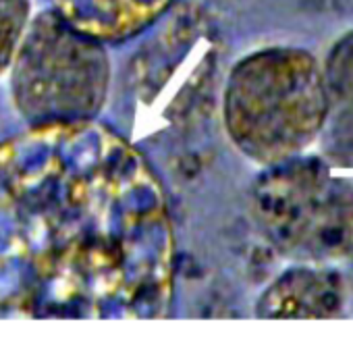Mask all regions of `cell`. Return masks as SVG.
<instances>
[{
  "label": "cell",
  "mask_w": 353,
  "mask_h": 349,
  "mask_svg": "<svg viewBox=\"0 0 353 349\" xmlns=\"http://www.w3.org/2000/svg\"><path fill=\"white\" fill-rule=\"evenodd\" d=\"M172 291L168 204L135 146L96 119L0 143V320H156Z\"/></svg>",
  "instance_id": "obj_1"
},
{
  "label": "cell",
  "mask_w": 353,
  "mask_h": 349,
  "mask_svg": "<svg viewBox=\"0 0 353 349\" xmlns=\"http://www.w3.org/2000/svg\"><path fill=\"white\" fill-rule=\"evenodd\" d=\"M7 73L13 104L30 127L94 121L112 79L104 42L57 9L30 21Z\"/></svg>",
  "instance_id": "obj_2"
},
{
  "label": "cell",
  "mask_w": 353,
  "mask_h": 349,
  "mask_svg": "<svg viewBox=\"0 0 353 349\" xmlns=\"http://www.w3.org/2000/svg\"><path fill=\"white\" fill-rule=\"evenodd\" d=\"M312 59L270 48L229 73L223 119L231 141L252 160L272 164L305 146L318 129V79Z\"/></svg>",
  "instance_id": "obj_3"
},
{
  "label": "cell",
  "mask_w": 353,
  "mask_h": 349,
  "mask_svg": "<svg viewBox=\"0 0 353 349\" xmlns=\"http://www.w3.org/2000/svg\"><path fill=\"white\" fill-rule=\"evenodd\" d=\"M174 0H52L67 21L104 44L127 42L154 26Z\"/></svg>",
  "instance_id": "obj_4"
},
{
  "label": "cell",
  "mask_w": 353,
  "mask_h": 349,
  "mask_svg": "<svg viewBox=\"0 0 353 349\" xmlns=\"http://www.w3.org/2000/svg\"><path fill=\"white\" fill-rule=\"evenodd\" d=\"M30 21L32 0H0V77L9 71Z\"/></svg>",
  "instance_id": "obj_5"
}]
</instances>
